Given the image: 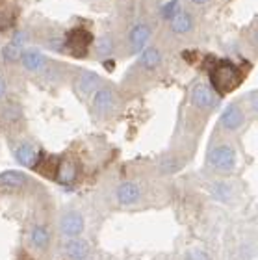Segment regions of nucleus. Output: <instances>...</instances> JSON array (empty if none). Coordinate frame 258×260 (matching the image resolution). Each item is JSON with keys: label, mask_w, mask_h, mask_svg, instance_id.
Instances as JSON below:
<instances>
[{"label": "nucleus", "mask_w": 258, "mask_h": 260, "mask_svg": "<svg viewBox=\"0 0 258 260\" xmlns=\"http://www.w3.org/2000/svg\"><path fill=\"white\" fill-rule=\"evenodd\" d=\"M206 69H208L210 86L219 97L234 91L243 82V76H245V73L231 60H215V58H212V63L206 65Z\"/></svg>", "instance_id": "f257e3e1"}, {"label": "nucleus", "mask_w": 258, "mask_h": 260, "mask_svg": "<svg viewBox=\"0 0 258 260\" xmlns=\"http://www.w3.org/2000/svg\"><path fill=\"white\" fill-rule=\"evenodd\" d=\"M206 162L217 173H231L238 166V152L231 143H217L210 147Z\"/></svg>", "instance_id": "f03ea898"}, {"label": "nucleus", "mask_w": 258, "mask_h": 260, "mask_svg": "<svg viewBox=\"0 0 258 260\" xmlns=\"http://www.w3.org/2000/svg\"><path fill=\"white\" fill-rule=\"evenodd\" d=\"M115 104H117V97L113 87L110 86H101L97 91L93 93L91 99V112L97 119H104L115 112Z\"/></svg>", "instance_id": "7ed1b4c3"}, {"label": "nucleus", "mask_w": 258, "mask_h": 260, "mask_svg": "<svg viewBox=\"0 0 258 260\" xmlns=\"http://www.w3.org/2000/svg\"><path fill=\"white\" fill-rule=\"evenodd\" d=\"M189 103L191 106L201 112H212V110L217 108L219 104V95L212 89L210 84H205V82H199L191 87L189 91Z\"/></svg>", "instance_id": "20e7f679"}, {"label": "nucleus", "mask_w": 258, "mask_h": 260, "mask_svg": "<svg viewBox=\"0 0 258 260\" xmlns=\"http://www.w3.org/2000/svg\"><path fill=\"white\" fill-rule=\"evenodd\" d=\"M59 233L63 234L65 238H78L86 231V219L82 216L80 210L76 208H67L59 217Z\"/></svg>", "instance_id": "39448f33"}, {"label": "nucleus", "mask_w": 258, "mask_h": 260, "mask_svg": "<svg viewBox=\"0 0 258 260\" xmlns=\"http://www.w3.org/2000/svg\"><path fill=\"white\" fill-rule=\"evenodd\" d=\"M93 43L91 32H87L86 28H73L67 38H65V49L67 52L75 56V58H84L87 54V50Z\"/></svg>", "instance_id": "423d86ee"}, {"label": "nucleus", "mask_w": 258, "mask_h": 260, "mask_svg": "<svg viewBox=\"0 0 258 260\" xmlns=\"http://www.w3.org/2000/svg\"><path fill=\"white\" fill-rule=\"evenodd\" d=\"M13 158L21 164L22 168L36 169L39 166V162H41V158H43V152L39 151L34 143L22 140L13 145Z\"/></svg>", "instance_id": "0eeeda50"}, {"label": "nucleus", "mask_w": 258, "mask_h": 260, "mask_svg": "<svg viewBox=\"0 0 258 260\" xmlns=\"http://www.w3.org/2000/svg\"><path fill=\"white\" fill-rule=\"evenodd\" d=\"M245 112L238 103H231L219 115V126L227 132H238L245 125Z\"/></svg>", "instance_id": "6e6552de"}, {"label": "nucleus", "mask_w": 258, "mask_h": 260, "mask_svg": "<svg viewBox=\"0 0 258 260\" xmlns=\"http://www.w3.org/2000/svg\"><path fill=\"white\" fill-rule=\"evenodd\" d=\"M78 175H80V168H78V162H76L75 158H71V156L59 158L58 166H56V171H54V180H56L58 184H61V186L75 184L76 179H78Z\"/></svg>", "instance_id": "1a4fd4ad"}, {"label": "nucleus", "mask_w": 258, "mask_h": 260, "mask_svg": "<svg viewBox=\"0 0 258 260\" xmlns=\"http://www.w3.org/2000/svg\"><path fill=\"white\" fill-rule=\"evenodd\" d=\"M103 86V80L97 73L93 71H80V75L76 76L75 80V91L80 95L82 99L93 97V93L97 91L99 87Z\"/></svg>", "instance_id": "9d476101"}, {"label": "nucleus", "mask_w": 258, "mask_h": 260, "mask_svg": "<svg viewBox=\"0 0 258 260\" xmlns=\"http://www.w3.org/2000/svg\"><path fill=\"white\" fill-rule=\"evenodd\" d=\"M141 191L140 184L134 180H124L115 188V199L121 206H134L141 201Z\"/></svg>", "instance_id": "9b49d317"}, {"label": "nucleus", "mask_w": 258, "mask_h": 260, "mask_svg": "<svg viewBox=\"0 0 258 260\" xmlns=\"http://www.w3.org/2000/svg\"><path fill=\"white\" fill-rule=\"evenodd\" d=\"M151 36H152V30L145 22H140V24H136V26L130 28V32H128L130 52H132V54H140L141 50L147 47V43L151 41Z\"/></svg>", "instance_id": "f8f14e48"}, {"label": "nucleus", "mask_w": 258, "mask_h": 260, "mask_svg": "<svg viewBox=\"0 0 258 260\" xmlns=\"http://www.w3.org/2000/svg\"><path fill=\"white\" fill-rule=\"evenodd\" d=\"M28 186H30V179L22 171L8 169V171L0 173V190L21 191V190H26Z\"/></svg>", "instance_id": "ddd939ff"}, {"label": "nucleus", "mask_w": 258, "mask_h": 260, "mask_svg": "<svg viewBox=\"0 0 258 260\" xmlns=\"http://www.w3.org/2000/svg\"><path fill=\"white\" fill-rule=\"evenodd\" d=\"M91 253V245L84 238H67L63 244V255L69 260H87Z\"/></svg>", "instance_id": "4468645a"}, {"label": "nucleus", "mask_w": 258, "mask_h": 260, "mask_svg": "<svg viewBox=\"0 0 258 260\" xmlns=\"http://www.w3.org/2000/svg\"><path fill=\"white\" fill-rule=\"evenodd\" d=\"M21 63L24 67V71L28 73H43L47 69V56L43 52H39L38 49H26L22 50V56H21Z\"/></svg>", "instance_id": "2eb2a0df"}, {"label": "nucleus", "mask_w": 258, "mask_h": 260, "mask_svg": "<svg viewBox=\"0 0 258 260\" xmlns=\"http://www.w3.org/2000/svg\"><path fill=\"white\" fill-rule=\"evenodd\" d=\"M50 242H52V234H50V231L45 225H36L32 229V233H30V244L38 251H41V253L47 251Z\"/></svg>", "instance_id": "dca6fc26"}, {"label": "nucleus", "mask_w": 258, "mask_h": 260, "mask_svg": "<svg viewBox=\"0 0 258 260\" xmlns=\"http://www.w3.org/2000/svg\"><path fill=\"white\" fill-rule=\"evenodd\" d=\"M162 61H164L162 52L156 47H145L140 52V65L147 71H156L162 65Z\"/></svg>", "instance_id": "f3484780"}, {"label": "nucleus", "mask_w": 258, "mask_h": 260, "mask_svg": "<svg viewBox=\"0 0 258 260\" xmlns=\"http://www.w3.org/2000/svg\"><path fill=\"white\" fill-rule=\"evenodd\" d=\"M171 24V32L177 36H186L194 30V17L189 15L188 11H180L173 21H169Z\"/></svg>", "instance_id": "a211bd4d"}, {"label": "nucleus", "mask_w": 258, "mask_h": 260, "mask_svg": "<svg viewBox=\"0 0 258 260\" xmlns=\"http://www.w3.org/2000/svg\"><path fill=\"white\" fill-rule=\"evenodd\" d=\"M0 119L8 123V125H15L22 119V110L19 104L15 103H8L4 108L0 110Z\"/></svg>", "instance_id": "6ab92c4d"}, {"label": "nucleus", "mask_w": 258, "mask_h": 260, "mask_svg": "<svg viewBox=\"0 0 258 260\" xmlns=\"http://www.w3.org/2000/svg\"><path fill=\"white\" fill-rule=\"evenodd\" d=\"M21 56H22V47L15 45L13 41L8 43L4 49H2V60H4L6 63H17V61H21Z\"/></svg>", "instance_id": "aec40b11"}, {"label": "nucleus", "mask_w": 258, "mask_h": 260, "mask_svg": "<svg viewBox=\"0 0 258 260\" xmlns=\"http://www.w3.org/2000/svg\"><path fill=\"white\" fill-rule=\"evenodd\" d=\"M180 11H182L180 10V2H178V0H169L167 4L162 6L160 15H162V19H166V21H173Z\"/></svg>", "instance_id": "412c9836"}, {"label": "nucleus", "mask_w": 258, "mask_h": 260, "mask_svg": "<svg viewBox=\"0 0 258 260\" xmlns=\"http://www.w3.org/2000/svg\"><path fill=\"white\" fill-rule=\"evenodd\" d=\"M212 193L219 201H229L232 195V186L223 182V180H219V182H215V184L212 186Z\"/></svg>", "instance_id": "4be33fe9"}, {"label": "nucleus", "mask_w": 258, "mask_h": 260, "mask_svg": "<svg viewBox=\"0 0 258 260\" xmlns=\"http://www.w3.org/2000/svg\"><path fill=\"white\" fill-rule=\"evenodd\" d=\"M113 52V41L110 36H103V38L97 41V54L101 58H106Z\"/></svg>", "instance_id": "5701e85b"}, {"label": "nucleus", "mask_w": 258, "mask_h": 260, "mask_svg": "<svg viewBox=\"0 0 258 260\" xmlns=\"http://www.w3.org/2000/svg\"><path fill=\"white\" fill-rule=\"evenodd\" d=\"M13 24V13L8 8H0V32L10 30Z\"/></svg>", "instance_id": "b1692460"}, {"label": "nucleus", "mask_w": 258, "mask_h": 260, "mask_svg": "<svg viewBox=\"0 0 258 260\" xmlns=\"http://www.w3.org/2000/svg\"><path fill=\"white\" fill-rule=\"evenodd\" d=\"M186 260H212V256L205 249H189L186 253Z\"/></svg>", "instance_id": "393cba45"}, {"label": "nucleus", "mask_w": 258, "mask_h": 260, "mask_svg": "<svg viewBox=\"0 0 258 260\" xmlns=\"http://www.w3.org/2000/svg\"><path fill=\"white\" fill-rule=\"evenodd\" d=\"M249 106H251V112L254 115H258V91H253L249 93Z\"/></svg>", "instance_id": "a878e982"}, {"label": "nucleus", "mask_w": 258, "mask_h": 260, "mask_svg": "<svg viewBox=\"0 0 258 260\" xmlns=\"http://www.w3.org/2000/svg\"><path fill=\"white\" fill-rule=\"evenodd\" d=\"M26 39H28V36H26V34L17 32L15 36H13V39H11V41H13V43H15V45H19V47H22V45L26 43Z\"/></svg>", "instance_id": "bb28decb"}, {"label": "nucleus", "mask_w": 258, "mask_h": 260, "mask_svg": "<svg viewBox=\"0 0 258 260\" xmlns=\"http://www.w3.org/2000/svg\"><path fill=\"white\" fill-rule=\"evenodd\" d=\"M6 91H8V84H6L4 76L0 75V101L6 97Z\"/></svg>", "instance_id": "cd10ccee"}, {"label": "nucleus", "mask_w": 258, "mask_h": 260, "mask_svg": "<svg viewBox=\"0 0 258 260\" xmlns=\"http://www.w3.org/2000/svg\"><path fill=\"white\" fill-rule=\"evenodd\" d=\"M253 43L258 47V26L254 28V32H253Z\"/></svg>", "instance_id": "c85d7f7f"}, {"label": "nucleus", "mask_w": 258, "mask_h": 260, "mask_svg": "<svg viewBox=\"0 0 258 260\" xmlns=\"http://www.w3.org/2000/svg\"><path fill=\"white\" fill-rule=\"evenodd\" d=\"M194 4H197V6H205V4H208L210 0H191Z\"/></svg>", "instance_id": "c756f323"}]
</instances>
